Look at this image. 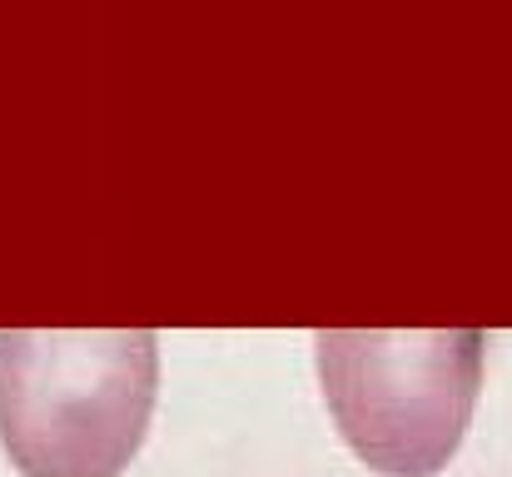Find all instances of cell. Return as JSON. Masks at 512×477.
<instances>
[{"instance_id": "obj_1", "label": "cell", "mask_w": 512, "mask_h": 477, "mask_svg": "<svg viewBox=\"0 0 512 477\" xmlns=\"http://www.w3.org/2000/svg\"><path fill=\"white\" fill-rule=\"evenodd\" d=\"M155 388L150 328H0V443L25 477H120Z\"/></svg>"}, {"instance_id": "obj_2", "label": "cell", "mask_w": 512, "mask_h": 477, "mask_svg": "<svg viewBox=\"0 0 512 477\" xmlns=\"http://www.w3.org/2000/svg\"><path fill=\"white\" fill-rule=\"evenodd\" d=\"M488 338L478 328H324L319 388L358 463L383 477L443 473L473 423Z\"/></svg>"}]
</instances>
